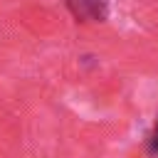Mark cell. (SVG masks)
I'll list each match as a JSON object with an SVG mask.
<instances>
[{"mask_svg":"<svg viewBox=\"0 0 158 158\" xmlns=\"http://www.w3.org/2000/svg\"><path fill=\"white\" fill-rule=\"evenodd\" d=\"M69 12L81 22H101L109 15L106 0H64Z\"/></svg>","mask_w":158,"mask_h":158,"instance_id":"cell-1","label":"cell"},{"mask_svg":"<svg viewBox=\"0 0 158 158\" xmlns=\"http://www.w3.org/2000/svg\"><path fill=\"white\" fill-rule=\"evenodd\" d=\"M153 136H158V123H156V133H153Z\"/></svg>","mask_w":158,"mask_h":158,"instance_id":"cell-2","label":"cell"}]
</instances>
